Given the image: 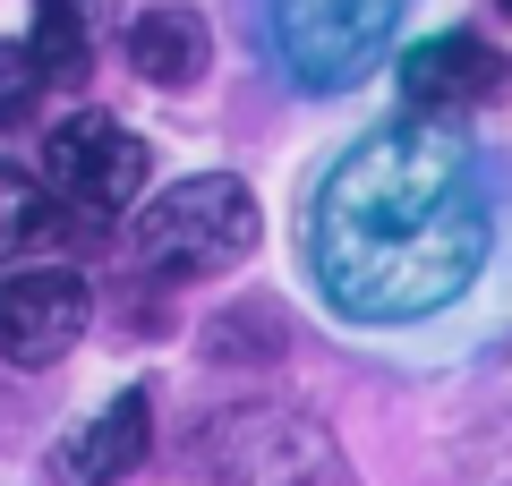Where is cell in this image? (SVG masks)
Returning <instances> with one entry per match:
<instances>
[{
  "instance_id": "obj_1",
  "label": "cell",
  "mask_w": 512,
  "mask_h": 486,
  "mask_svg": "<svg viewBox=\"0 0 512 486\" xmlns=\"http://www.w3.org/2000/svg\"><path fill=\"white\" fill-rule=\"evenodd\" d=\"M487 180L453 120L367 128L299 214V256L350 324H419L453 307L487 265Z\"/></svg>"
},
{
  "instance_id": "obj_2",
  "label": "cell",
  "mask_w": 512,
  "mask_h": 486,
  "mask_svg": "<svg viewBox=\"0 0 512 486\" xmlns=\"http://www.w3.org/2000/svg\"><path fill=\"white\" fill-rule=\"evenodd\" d=\"M188 461L214 486H359L342 435L299 401H231L205 410L188 435Z\"/></svg>"
},
{
  "instance_id": "obj_3",
  "label": "cell",
  "mask_w": 512,
  "mask_h": 486,
  "mask_svg": "<svg viewBox=\"0 0 512 486\" xmlns=\"http://www.w3.org/2000/svg\"><path fill=\"white\" fill-rule=\"evenodd\" d=\"M137 265L154 282H205V273H231L256 256V188L231 171H197V180L163 188V197L137 214L128 231Z\"/></svg>"
},
{
  "instance_id": "obj_4",
  "label": "cell",
  "mask_w": 512,
  "mask_h": 486,
  "mask_svg": "<svg viewBox=\"0 0 512 486\" xmlns=\"http://www.w3.org/2000/svg\"><path fill=\"white\" fill-rule=\"evenodd\" d=\"M410 0H265L274 52L299 86H350L384 60Z\"/></svg>"
},
{
  "instance_id": "obj_5",
  "label": "cell",
  "mask_w": 512,
  "mask_h": 486,
  "mask_svg": "<svg viewBox=\"0 0 512 486\" xmlns=\"http://www.w3.org/2000/svg\"><path fill=\"white\" fill-rule=\"evenodd\" d=\"M146 137L128 120H111V111H69L60 128H43V171L35 180L52 188L69 214L86 222H111L120 205H137V188H146Z\"/></svg>"
},
{
  "instance_id": "obj_6",
  "label": "cell",
  "mask_w": 512,
  "mask_h": 486,
  "mask_svg": "<svg viewBox=\"0 0 512 486\" xmlns=\"http://www.w3.org/2000/svg\"><path fill=\"white\" fill-rule=\"evenodd\" d=\"M94 290L69 265H9L0 273V359L9 367H52L86 342Z\"/></svg>"
},
{
  "instance_id": "obj_7",
  "label": "cell",
  "mask_w": 512,
  "mask_h": 486,
  "mask_svg": "<svg viewBox=\"0 0 512 486\" xmlns=\"http://www.w3.org/2000/svg\"><path fill=\"white\" fill-rule=\"evenodd\" d=\"M402 94L419 120H453V111H478V103H504L512 94V60L478 35H427L402 52Z\"/></svg>"
},
{
  "instance_id": "obj_8",
  "label": "cell",
  "mask_w": 512,
  "mask_h": 486,
  "mask_svg": "<svg viewBox=\"0 0 512 486\" xmlns=\"http://www.w3.org/2000/svg\"><path fill=\"white\" fill-rule=\"evenodd\" d=\"M146 452H154V401L128 384V393H111L77 435L52 444V486H120Z\"/></svg>"
},
{
  "instance_id": "obj_9",
  "label": "cell",
  "mask_w": 512,
  "mask_h": 486,
  "mask_svg": "<svg viewBox=\"0 0 512 486\" xmlns=\"http://www.w3.org/2000/svg\"><path fill=\"white\" fill-rule=\"evenodd\" d=\"M128 69L146 77V86H197L205 69H214V26L188 9V0H154V9H137V26H128Z\"/></svg>"
},
{
  "instance_id": "obj_10",
  "label": "cell",
  "mask_w": 512,
  "mask_h": 486,
  "mask_svg": "<svg viewBox=\"0 0 512 486\" xmlns=\"http://www.w3.org/2000/svg\"><path fill=\"white\" fill-rule=\"evenodd\" d=\"M103 35H111V0H35V35H26V52H35L43 86H86Z\"/></svg>"
},
{
  "instance_id": "obj_11",
  "label": "cell",
  "mask_w": 512,
  "mask_h": 486,
  "mask_svg": "<svg viewBox=\"0 0 512 486\" xmlns=\"http://www.w3.org/2000/svg\"><path fill=\"white\" fill-rule=\"evenodd\" d=\"M60 231H69L60 197L35 180V171H26V162H0V265H26V256H43Z\"/></svg>"
},
{
  "instance_id": "obj_12",
  "label": "cell",
  "mask_w": 512,
  "mask_h": 486,
  "mask_svg": "<svg viewBox=\"0 0 512 486\" xmlns=\"http://www.w3.org/2000/svg\"><path fill=\"white\" fill-rule=\"evenodd\" d=\"M282 342H291V324H282L274 299H248V307H222L205 324V359L214 367H274Z\"/></svg>"
},
{
  "instance_id": "obj_13",
  "label": "cell",
  "mask_w": 512,
  "mask_h": 486,
  "mask_svg": "<svg viewBox=\"0 0 512 486\" xmlns=\"http://www.w3.org/2000/svg\"><path fill=\"white\" fill-rule=\"evenodd\" d=\"M43 111V69L26 43H0V128H26Z\"/></svg>"
},
{
  "instance_id": "obj_14",
  "label": "cell",
  "mask_w": 512,
  "mask_h": 486,
  "mask_svg": "<svg viewBox=\"0 0 512 486\" xmlns=\"http://www.w3.org/2000/svg\"><path fill=\"white\" fill-rule=\"evenodd\" d=\"M495 9H512V0H495Z\"/></svg>"
}]
</instances>
